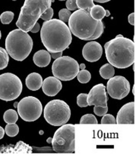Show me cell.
<instances>
[{
    "mask_svg": "<svg viewBox=\"0 0 139 158\" xmlns=\"http://www.w3.org/2000/svg\"><path fill=\"white\" fill-rule=\"evenodd\" d=\"M12 1H16V0H12Z\"/></svg>",
    "mask_w": 139,
    "mask_h": 158,
    "instance_id": "obj_45",
    "label": "cell"
},
{
    "mask_svg": "<svg viewBox=\"0 0 139 158\" xmlns=\"http://www.w3.org/2000/svg\"><path fill=\"white\" fill-rule=\"evenodd\" d=\"M75 126L71 124L62 125L52 138V150L58 154H72L75 150Z\"/></svg>",
    "mask_w": 139,
    "mask_h": 158,
    "instance_id": "obj_6",
    "label": "cell"
},
{
    "mask_svg": "<svg viewBox=\"0 0 139 158\" xmlns=\"http://www.w3.org/2000/svg\"><path fill=\"white\" fill-rule=\"evenodd\" d=\"M17 113L25 122H34L41 117L43 106L41 101L33 96L23 98L17 104Z\"/></svg>",
    "mask_w": 139,
    "mask_h": 158,
    "instance_id": "obj_10",
    "label": "cell"
},
{
    "mask_svg": "<svg viewBox=\"0 0 139 158\" xmlns=\"http://www.w3.org/2000/svg\"><path fill=\"white\" fill-rule=\"evenodd\" d=\"M4 135H5V130L3 129L2 127L0 126V140L2 139Z\"/></svg>",
    "mask_w": 139,
    "mask_h": 158,
    "instance_id": "obj_36",
    "label": "cell"
},
{
    "mask_svg": "<svg viewBox=\"0 0 139 158\" xmlns=\"http://www.w3.org/2000/svg\"><path fill=\"white\" fill-rule=\"evenodd\" d=\"M53 2L54 0H25L16 22L17 28L25 32L31 31L41 15L50 7Z\"/></svg>",
    "mask_w": 139,
    "mask_h": 158,
    "instance_id": "obj_5",
    "label": "cell"
},
{
    "mask_svg": "<svg viewBox=\"0 0 139 158\" xmlns=\"http://www.w3.org/2000/svg\"><path fill=\"white\" fill-rule=\"evenodd\" d=\"M101 124H115L116 122V118H114V116L113 115H110V114H105L103 116L101 119Z\"/></svg>",
    "mask_w": 139,
    "mask_h": 158,
    "instance_id": "obj_29",
    "label": "cell"
},
{
    "mask_svg": "<svg viewBox=\"0 0 139 158\" xmlns=\"http://www.w3.org/2000/svg\"><path fill=\"white\" fill-rule=\"evenodd\" d=\"M86 67V65L84 64H81L79 65V69L80 70H84Z\"/></svg>",
    "mask_w": 139,
    "mask_h": 158,
    "instance_id": "obj_38",
    "label": "cell"
},
{
    "mask_svg": "<svg viewBox=\"0 0 139 158\" xmlns=\"http://www.w3.org/2000/svg\"><path fill=\"white\" fill-rule=\"evenodd\" d=\"M17 104H18V102H15L14 103V107L17 108Z\"/></svg>",
    "mask_w": 139,
    "mask_h": 158,
    "instance_id": "obj_41",
    "label": "cell"
},
{
    "mask_svg": "<svg viewBox=\"0 0 139 158\" xmlns=\"http://www.w3.org/2000/svg\"><path fill=\"white\" fill-rule=\"evenodd\" d=\"M5 132L9 137H15L18 134L19 128L16 123L7 124L5 128Z\"/></svg>",
    "mask_w": 139,
    "mask_h": 158,
    "instance_id": "obj_23",
    "label": "cell"
},
{
    "mask_svg": "<svg viewBox=\"0 0 139 158\" xmlns=\"http://www.w3.org/2000/svg\"><path fill=\"white\" fill-rule=\"evenodd\" d=\"M106 89L113 99H122L130 92V83L124 77L116 76L109 79Z\"/></svg>",
    "mask_w": 139,
    "mask_h": 158,
    "instance_id": "obj_11",
    "label": "cell"
},
{
    "mask_svg": "<svg viewBox=\"0 0 139 158\" xmlns=\"http://www.w3.org/2000/svg\"><path fill=\"white\" fill-rule=\"evenodd\" d=\"M52 16H53V9L51 7H49L46 9L44 13L41 15V19H43L44 21H49L52 19Z\"/></svg>",
    "mask_w": 139,
    "mask_h": 158,
    "instance_id": "obj_31",
    "label": "cell"
},
{
    "mask_svg": "<svg viewBox=\"0 0 139 158\" xmlns=\"http://www.w3.org/2000/svg\"><path fill=\"white\" fill-rule=\"evenodd\" d=\"M117 124L135 123V102H131L124 105L117 114L116 119Z\"/></svg>",
    "mask_w": 139,
    "mask_h": 158,
    "instance_id": "obj_14",
    "label": "cell"
},
{
    "mask_svg": "<svg viewBox=\"0 0 139 158\" xmlns=\"http://www.w3.org/2000/svg\"><path fill=\"white\" fill-rule=\"evenodd\" d=\"M110 12H109V10H106V13H105V16H110Z\"/></svg>",
    "mask_w": 139,
    "mask_h": 158,
    "instance_id": "obj_40",
    "label": "cell"
},
{
    "mask_svg": "<svg viewBox=\"0 0 139 158\" xmlns=\"http://www.w3.org/2000/svg\"><path fill=\"white\" fill-rule=\"evenodd\" d=\"M68 22L70 31L84 41L97 39L104 30L102 21L94 20L91 16L90 12L84 9H78L71 14Z\"/></svg>",
    "mask_w": 139,
    "mask_h": 158,
    "instance_id": "obj_2",
    "label": "cell"
},
{
    "mask_svg": "<svg viewBox=\"0 0 139 158\" xmlns=\"http://www.w3.org/2000/svg\"><path fill=\"white\" fill-rule=\"evenodd\" d=\"M77 7L79 9L89 11L94 6V0H76Z\"/></svg>",
    "mask_w": 139,
    "mask_h": 158,
    "instance_id": "obj_24",
    "label": "cell"
},
{
    "mask_svg": "<svg viewBox=\"0 0 139 158\" xmlns=\"http://www.w3.org/2000/svg\"><path fill=\"white\" fill-rule=\"evenodd\" d=\"M40 134H41V135H44V131H40Z\"/></svg>",
    "mask_w": 139,
    "mask_h": 158,
    "instance_id": "obj_42",
    "label": "cell"
},
{
    "mask_svg": "<svg viewBox=\"0 0 139 158\" xmlns=\"http://www.w3.org/2000/svg\"><path fill=\"white\" fill-rule=\"evenodd\" d=\"M108 107H102V106H94V112L95 115L97 116H103L105 114L107 113Z\"/></svg>",
    "mask_w": 139,
    "mask_h": 158,
    "instance_id": "obj_30",
    "label": "cell"
},
{
    "mask_svg": "<svg viewBox=\"0 0 139 158\" xmlns=\"http://www.w3.org/2000/svg\"><path fill=\"white\" fill-rule=\"evenodd\" d=\"M9 55L6 49L0 47V70L6 68L9 64Z\"/></svg>",
    "mask_w": 139,
    "mask_h": 158,
    "instance_id": "obj_21",
    "label": "cell"
},
{
    "mask_svg": "<svg viewBox=\"0 0 139 158\" xmlns=\"http://www.w3.org/2000/svg\"><path fill=\"white\" fill-rule=\"evenodd\" d=\"M3 119L5 122L7 124H14L16 123V122L18 119V114L15 110L13 109H9L6 111L3 115Z\"/></svg>",
    "mask_w": 139,
    "mask_h": 158,
    "instance_id": "obj_20",
    "label": "cell"
},
{
    "mask_svg": "<svg viewBox=\"0 0 139 158\" xmlns=\"http://www.w3.org/2000/svg\"><path fill=\"white\" fill-rule=\"evenodd\" d=\"M43 92L48 96H55L61 91L62 84L59 79L55 77H49L43 80Z\"/></svg>",
    "mask_w": 139,
    "mask_h": 158,
    "instance_id": "obj_15",
    "label": "cell"
},
{
    "mask_svg": "<svg viewBox=\"0 0 139 158\" xmlns=\"http://www.w3.org/2000/svg\"><path fill=\"white\" fill-rule=\"evenodd\" d=\"M33 63L39 67H46L51 61V56L49 51L46 50H41L37 51L33 57Z\"/></svg>",
    "mask_w": 139,
    "mask_h": 158,
    "instance_id": "obj_16",
    "label": "cell"
},
{
    "mask_svg": "<svg viewBox=\"0 0 139 158\" xmlns=\"http://www.w3.org/2000/svg\"><path fill=\"white\" fill-rule=\"evenodd\" d=\"M70 15H71V12H70V11L67 9H62L59 12L60 20L62 21V22H65H65H68Z\"/></svg>",
    "mask_w": 139,
    "mask_h": 158,
    "instance_id": "obj_28",
    "label": "cell"
},
{
    "mask_svg": "<svg viewBox=\"0 0 139 158\" xmlns=\"http://www.w3.org/2000/svg\"><path fill=\"white\" fill-rule=\"evenodd\" d=\"M79 70L78 61L68 56H62L57 58L52 66L54 77L62 81H69L75 78Z\"/></svg>",
    "mask_w": 139,
    "mask_h": 158,
    "instance_id": "obj_8",
    "label": "cell"
},
{
    "mask_svg": "<svg viewBox=\"0 0 139 158\" xmlns=\"http://www.w3.org/2000/svg\"><path fill=\"white\" fill-rule=\"evenodd\" d=\"M60 1H64V0H60Z\"/></svg>",
    "mask_w": 139,
    "mask_h": 158,
    "instance_id": "obj_44",
    "label": "cell"
},
{
    "mask_svg": "<svg viewBox=\"0 0 139 158\" xmlns=\"http://www.w3.org/2000/svg\"><path fill=\"white\" fill-rule=\"evenodd\" d=\"M81 124H97V119L96 117L92 114H86L81 117L80 120Z\"/></svg>",
    "mask_w": 139,
    "mask_h": 158,
    "instance_id": "obj_26",
    "label": "cell"
},
{
    "mask_svg": "<svg viewBox=\"0 0 139 158\" xmlns=\"http://www.w3.org/2000/svg\"><path fill=\"white\" fill-rule=\"evenodd\" d=\"M40 30H41V26H40V24L37 23V22H36V23H35V25H33V28H31V31L32 32V33H37Z\"/></svg>",
    "mask_w": 139,
    "mask_h": 158,
    "instance_id": "obj_33",
    "label": "cell"
},
{
    "mask_svg": "<svg viewBox=\"0 0 139 158\" xmlns=\"http://www.w3.org/2000/svg\"><path fill=\"white\" fill-rule=\"evenodd\" d=\"M62 52H57V53H51L50 56L51 57L53 58V59H57V58L62 57Z\"/></svg>",
    "mask_w": 139,
    "mask_h": 158,
    "instance_id": "obj_35",
    "label": "cell"
},
{
    "mask_svg": "<svg viewBox=\"0 0 139 158\" xmlns=\"http://www.w3.org/2000/svg\"><path fill=\"white\" fill-rule=\"evenodd\" d=\"M44 118L52 126L65 125L71 117V109L65 102L54 99L46 105L44 110Z\"/></svg>",
    "mask_w": 139,
    "mask_h": 158,
    "instance_id": "obj_7",
    "label": "cell"
},
{
    "mask_svg": "<svg viewBox=\"0 0 139 158\" xmlns=\"http://www.w3.org/2000/svg\"><path fill=\"white\" fill-rule=\"evenodd\" d=\"M41 38L44 46L50 53L63 52L72 41L71 32L68 25L56 19L44 22Z\"/></svg>",
    "mask_w": 139,
    "mask_h": 158,
    "instance_id": "obj_1",
    "label": "cell"
},
{
    "mask_svg": "<svg viewBox=\"0 0 139 158\" xmlns=\"http://www.w3.org/2000/svg\"><path fill=\"white\" fill-rule=\"evenodd\" d=\"M27 87L32 91H37L40 89L43 84V78L41 74L37 73H31L27 77L25 80Z\"/></svg>",
    "mask_w": 139,
    "mask_h": 158,
    "instance_id": "obj_17",
    "label": "cell"
},
{
    "mask_svg": "<svg viewBox=\"0 0 139 158\" xmlns=\"http://www.w3.org/2000/svg\"><path fill=\"white\" fill-rule=\"evenodd\" d=\"M87 94L86 93H81L77 97V104L79 107H87L88 106L87 102Z\"/></svg>",
    "mask_w": 139,
    "mask_h": 158,
    "instance_id": "obj_27",
    "label": "cell"
},
{
    "mask_svg": "<svg viewBox=\"0 0 139 158\" xmlns=\"http://www.w3.org/2000/svg\"><path fill=\"white\" fill-rule=\"evenodd\" d=\"M99 72H100V75L101 76L102 78L105 79V80H109L114 76V67L110 64H106L100 67Z\"/></svg>",
    "mask_w": 139,
    "mask_h": 158,
    "instance_id": "obj_19",
    "label": "cell"
},
{
    "mask_svg": "<svg viewBox=\"0 0 139 158\" xmlns=\"http://www.w3.org/2000/svg\"><path fill=\"white\" fill-rule=\"evenodd\" d=\"M103 54V48L97 41H90L82 49L83 57L88 62H96L100 59Z\"/></svg>",
    "mask_w": 139,
    "mask_h": 158,
    "instance_id": "obj_13",
    "label": "cell"
},
{
    "mask_svg": "<svg viewBox=\"0 0 139 158\" xmlns=\"http://www.w3.org/2000/svg\"><path fill=\"white\" fill-rule=\"evenodd\" d=\"M52 138H49L47 139V143H49V144H52Z\"/></svg>",
    "mask_w": 139,
    "mask_h": 158,
    "instance_id": "obj_39",
    "label": "cell"
},
{
    "mask_svg": "<svg viewBox=\"0 0 139 158\" xmlns=\"http://www.w3.org/2000/svg\"><path fill=\"white\" fill-rule=\"evenodd\" d=\"M109 64L118 69L128 68L135 62V43L125 37H117L104 45Z\"/></svg>",
    "mask_w": 139,
    "mask_h": 158,
    "instance_id": "obj_3",
    "label": "cell"
},
{
    "mask_svg": "<svg viewBox=\"0 0 139 158\" xmlns=\"http://www.w3.org/2000/svg\"><path fill=\"white\" fill-rule=\"evenodd\" d=\"M1 37H2V34H1V31H0V39H1Z\"/></svg>",
    "mask_w": 139,
    "mask_h": 158,
    "instance_id": "obj_43",
    "label": "cell"
},
{
    "mask_svg": "<svg viewBox=\"0 0 139 158\" xmlns=\"http://www.w3.org/2000/svg\"><path fill=\"white\" fill-rule=\"evenodd\" d=\"M91 16L97 21H102V19L105 17V13L106 10L103 9L102 6H98V5H94L91 9L89 10Z\"/></svg>",
    "mask_w": 139,
    "mask_h": 158,
    "instance_id": "obj_18",
    "label": "cell"
},
{
    "mask_svg": "<svg viewBox=\"0 0 139 158\" xmlns=\"http://www.w3.org/2000/svg\"><path fill=\"white\" fill-rule=\"evenodd\" d=\"M22 89L21 80L15 74L6 73L0 75V99L14 100L19 97Z\"/></svg>",
    "mask_w": 139,
    "mask_h": 158,
    "instance_id": "obj_9",
    "label": "cell"
},
{
    "mask_svg": "<svg viewBox=\"0 0 139 158\" xmlns=\"http://www.w3.org/2000/svg\"><path fill=\"white\" fill-rule=\"evenodd\" d=\"M33 40L28 32L20 28L9 32L6 39V50L11 57L17 61H23L31 54Z\"/></svg>",
    "mask_w": 139,
    "mask_h": 158,
    "instance_id": "obj_4",
    "label": "cell"
},
{
    "mask_svg": "<svg viewBox=\"0 0 139 158\" xmlns=\"http://www.w3.org/2000/svg\"><path fill=\"white\" fill-rule=\"evenodd\" d=\"M78 80L81 83H88L89 81L91 79V73L88 71V70H86L85 69L84 70H81L78 72Z\"/></svg>",
    "mask_w": 139,
    "mask_h": 158,
    "instance_id": "obj_22",
    "label": "cell"
},
{
    "mask_svg": "<svg viewBox=\"0 0 139 158\" xmlns=\"http://www.w3.org/2000/svg\"><path fill=\"white\" fill-rule=\"evenodd\" d=\"M94 1L99 3H105V2H107L109 1H110V0H94Z\"/></svg>",
    "mask_w": 139,
    "mask_h": 158,
    "instance_id": "obj_37",
    "label": "cell"
},
{
    "mask_svg": "<svg viewBox=\"0 0 139 158\" xmlns=\"http://www.w3.org/2000/svg\"><path fill=\"white\" fill-rule=\"evenodd\" d=\"M66 7L67 9L69 11H75L77 9V4H76V0H66Z\"/></svg>",
    "mask_w": 139,
    "mask_h": 158,
    "instance_id": "obj_32",
    "label": "cell"
},
{
    "mask_svg": "<svg viewBox=\"0 0 139 158\" xmlns=\"http://www.w3.org/2000/svg\"><path fill=\"white\" fill-rule=\"evenodd\" d=\"M129 22L130 25H135V13H131L129 15Z\"/></svg>",
    "mask_w": 139,
    "mask_h": 158,
    "instance_id": "obj_34",
    "label": "cell"
},
{
    "mask_svg": "<svg viewBox=\"0 0 139 158\" xmlns=\"http://www.w3.org/2000/svg\"><path fill=\"white\" fill-rule=\"evenodd\" d=\"M108 97L106 92V86L103 83H100L94 86L91 89L90 93L87 95V102L88 106H107Z\"/></svg>",
    "mask_w": 139,
    "mask_h": 158,
    "instance_id": "obj_12",
    "label": "cell"
},
{
    "mask_svg": "<svg viewBox=\"0 0 139 158\" xmlns=\"http://www.w3.org/2000/svg\"><path fill=\"white\" fill-rule=\"evenodd\" d=\"M14 15H15L12 12L6 11V12H4L3 13L1 14V15H0V21L4 25L10 24L12 22V20H13Z\"/></svg>",
    "mask_w": 139,
    "mask_h": 158,
    "instance_id": "obj_25",
    "label": "cell"
}]
</instances>
